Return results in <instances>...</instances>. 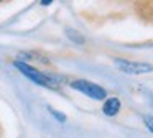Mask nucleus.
<instances>
[{
    "label": "nucleus",
    "instance_id": "f257e3e1",
    "mask_svg": "<svg viewBox=\"0 0 153 138\" xmlns=\"http://www.w3.org/2000/svg\"><path fill=\"white\" fill-rule=\"evenodd\" d=\"M15 68H17L18 71L22 72V74L27 76L28 79H31L33 82H36V84L43 85V87H51V89L56 87V84H54V82L51 81V79L48 77L46 74H43L41 71H38V69L31 68V66H30V64H27V62L15 61Z\"/></svg>",
    "mask_w": 153,
    "mask_h": 138
},
{
    "label": "nucleus",
    "instance_id": "f03ea898",
    "mask_svg": "<svg viewBox=\"0 0 153 138\" xmlns=\"http://www.w3.org/2000/svg\"><path fill=\"white\" fill-rule=\"evenodd\" d=\"M71 87L79 91V92H82L84 95L94 99V100H104V99L107 97V92L104 87H100V85L94 84V82H91V81H84V79L73 81L71 82Z\"/></svg>",
    "mask_w": 153,
    "mask_h": 138
},
{
    "label": "nucleus",
    "instance_id": "7ed1b4c3",
    "mask_svg": "<svg viewBox=\"0 0 153 138\" xmlns=\"http://www.w3.org/2000/svg\"><path fill=\"white\" fill-rule=\"evenodd\" d=\"M114 64L125 74H148L153 72V64L150 62H137V61H128V59H122V58H115Z\"/></svg>",
    "mask_w": 153,
    "mask_h": 138
},
{
    "label": "nucleus",
    "instance_id": "20e7f679",
    "mask_svg": "<svg viewBox=\"0 0 153 138\" xmlns=\"http://www.w3.org/2000/svg\"><path fill=\"white\" fill-rule=\"evenodd\" d=\"M120 110V100L117 97H109L102 105V112L107 115V117H114L117 115Z\"/></svg>",
    "mask_w": 153,
    "mask_h": 138
},
{
    "label": "nucleus",
    "instance_id": "39448f33",
    "mask_svg": "<svg viewBox=\"0 0 153 138\" xmlns=\"http://www.w3.org/2000/svg\"><path fill=\"white\" fill-rule=\"evenodd\" d=\"M66 33H68V36H69V38L73 39V41L79 43V45H82V43H84V38H82V36H81L77 31H74V30H68Z\"/></svg>",
    "mask_w": 153,
    "mask_h": 138
},
{
    "label": "nucleus",
    "instance_id": "423d86ee",
    "mask_svg": "<svg viewBox=\"0 0 153 138\" xmlns=\"http://www.w3.org/2000/svg\"><path fill=\"white\" fill-rule=\"evenodd\" d=\"M143 120H145V125H146V128H148V130L153 133V117H150V115H146V117L143 118Z\"/></svg>",
    "mask_w": 153,
    "mask_h": 138
},
{
    "label": "nucleus",
    "instance_id": "0eeeda50",
    "mask_svg": "<svg viewBox=\"0 0 153 138\" xmlns=\"http://www.w3.org/2000/svg\"><path fill=\"white\" fill-rule=\"evenodd\" d=\"M50 112H51V114H53V115H54V117H56L59 122H64V120H66V117H64L63 114H58L56 110H53V108H50Z\"/></svg>",
    "mask_w": 153,
    "mask_h": 138
}]
</instances>
